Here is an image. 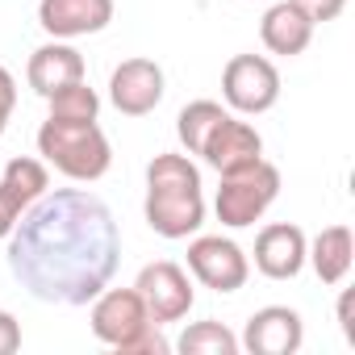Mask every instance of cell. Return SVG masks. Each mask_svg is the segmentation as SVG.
Listing matches in <instances>:
<instances>
[{
    "mask_svg": "<svg viewBox=\"0 0 355 355\" xmlns=\"http://www.w3.org/2000/svg\"><path fill=\"white\" fill-rule=\"evenodd\" d=\"M38 155L63 171L67 180H80V184H92L113 167V146L105 138V130L96 121H59V117H46L42 130H38Z\"/></svg>",
    "mask_w": 355,
    "mask_h": 355,
    "instance_id": "obj_3",
    "label": "cell"
},
{
    "mask_svg": "<svg viewBox=\"0 0 355 355\" xmlns=\"http://www.w3.org/2000/svg\"><path fill=\"white\" fill-rule=\"evenodd\" d=\"M121 259V230L109 205L84 189L42 193L9 234V272L51 305H88L109 288Z\"/></svg>",
    "mask_w": 355,
    "mask_h": 355,
    "instance_id": "obj_1",
    "label": "cell"
},
{
    "mask_svg": "<svg viewBox=\"0 0 355 355\" xmlns=\"http://www.w3.org/2000/svg\"><path fill=\"white\" fill-rule=\"evenodd\" d=\"M226 117H230V109H222L218 101H193V105L180 109V117H175V134H180V142H184L189 155H201L205 142H209V134Z\"/></svg>",
    "mask_w": 355,
    "mask_h": 355,
    "instance_id": "obj_18",
    "label": "cell"
},
{
    "mask_svg": "<svg viewBox=\"0 0 355 355\" xmlns=\"http://www.w3.org/2000/svg\"><path fill=\"white\" fill-rule=\"evenodd\" d=\"M276 197H280V167L268 163V159H255L251 167L222 175V189H218L214 209H218L222 226L247 230V226H255L272 209Z\"/></svg>",
    "mask_w": 355,
    "mask_h": 355,
    "instance_id": "obj_4",
    "label": "cell"
},
{
    "mask_svg": "<svg viewBox=\"0 0 355 355\" xmlns=\"http://www.w3.org/2000/svg\"><path fill=\"white\" fill-rule=\"evenodd\" d=\"M117 351H121V355H167V351H171V343H167V338L159 334V326L150 322L146 330H138V334H134L130 343H121Z\"/></svg>",
    "mask_w": 355,
    "mask_h": 355,
    "instance_id": "obj_21",
    "label": "cell"
},
{
    "mask_svg": "<svg viewBox=\"0 0 355 355\" xmlns=\"http://www.w3.org/2000/svg\"><path fill=\"white\" fill-rule=\"evenodd\" d=\"M46 101H51V117H59V121H96V113H101V96L88 88V80H76Z\"/></svg>",
    "mask_w": 355,
    "mask_h": 355,
    "instance_id": "obj_20",
    "label": "cell"
},
{
    "mask_svg": "<svg viewBox=\"0 0 355 355\" xmlns=\"http://www.w3.org/2000/svg\"><path fill=\"white\" fill-rule=\"evenodd\" d=\"M259 38H263V46H268L272 55L293 59V55H301V51L313 42V21L293 5V0H280V5H272V9L263 13Z\"/></svg>",
    "mask_w": 355,
    "mask_h": 355,
    "instance_id": "obj_15",
    "label": "cell"
},
{
    "mask_svg": "<svg viewBox=\"0 0 355 355\" xmlns=\"http://www.w3.org/2000/svg\"><path fill=\"white\" fill-rule=\"evenodd\" d=\"M21 347V326L9 309H0V355H13Z\"/></svg>",
    "mask_w": 355,
    "mask_h": 355,
    "instance_id": "obj_24",
    "label": "cell"
},
{
    "mask_svg": "<svg viewBox=\"0 0 355 355\" xmlns=\"http://www.w3.org/2000/svg\"><path fill=\"white\" fill-rule=\"evenodd\" d=\"M109 101L125 117H146L163 101V67L155 59H125L109 76Z\"/></svg>",
    "mask_w": 355,
    "mask_h": 355,
    "instance_id": "obj_9",
    "label": "cell"
},
{
    "mask_svg": "<svg viewBox=\"0 0 355 355\" xmlns=\"http://www.w3.org/2000/svg\"><path fill=\"white\" fill-rule=\"evenodd\" d=\"M189 272L214 293H239L251 276V259L243 255V247L234 239L201 234L189 243Z\"/></svg>",
    "mask_w": 355,
    "mask_h": 355,
    "instance_id": "obj_7",
    "label": "cell"
},
{
    "mask_svg": "<svg viewBox=\"0 0 355 355\" xmlns=\"http://www.w3.org/2000/svg\"><path fill=\"white\" fill-rule=\"evenodd\" d=\"M305 259L313 263L318 280L322 284H343L351 263H355V239L347 226H326L309 247H305Z\"/></svg>",
    "mask_w": 355,
    "mask_h": 355,
    "instance_id": "obj_16",
    "label": "cell"
},
{
    "mask_svg": "<svg viewBox=\"0 0 355 355\" xmlns=\"http://www.w3.org/2000/svg\"><path fill=\"white\" fill-rule=\"evenodd\" d=\"M351 301H355V293L347 288V293L338 297V326H343V338L355 347V318H351Z\"/></svg>",
    "mask_w": 355,
    "mask_h": 355,
    "instance_id": "obj_26",
    "label": "cell"
},
{
    "mask_svg": "<svg viewBox=\"0 0 355 355\" xmlns=\"http://www.w3.org/2000/svg\"><path fill=\"white\" fill-rule=\"evenodd\" d=\"M134 288H138V297H142V305H146V313H150L155 326H167V322L189 318V309H193V301H197L189 272H184L180 263H171V259L146 263V268L138 272Z\"/></svg>",
    "mask_w": 355,
    "mask_h": 355,
    "instance_id": "obj_6",
    "label": "cell"
},
{
    "mask_svg": "<svg viewBox=\"0 0 355 355\" xmlns=\"http://www.w3.org/2000/svg\"><path fill=\"white\" fill-rule=\"evenodd\" d=\"M222 96L234 113L259 117L280 101V71L263 55H234L222 71Z\"/></svg>",
    "mask_w": 355,
    "mask_h": 355,
    "instance_id": "obj_5",
    "label": "cell"
},
{
    "mask_svg": "<svg viewBox=\"0 0 355 355\" xmlns=\"http://www.w3.org/2000/svg\"><path fill=\"white\" fill-rule=\"evenodd\" d=\"M305 247H309V239H305L301 226H293V222H272V226H263L259 239H255V268H259L268 280H293V276H301V268H305Z\"/></svg>",
    "mask_w": 355,
    "mask_h": 355,
    "instance_id": "obj_13",
    "label": "cell"
},
{
    "mask_svg": "<svg viewBox=\"0 0 355 355\" xmlns=\"http://www.w3.org/2000/svg\"><path fill=\"white\" fill-rule=\"evenodd\" d=\"M26 80L38 96H55L59 88L84 80V55L71 46V42H46L30 55V67H26Z\"/></svg>",
    "mask_w": 355,
    "mask_h": 355,
    "instance_id": "obj_14",
    "label": "cell"
},
{
    "mask_svg": "<svg viewBox=\"0 0 355 355\" xmlns=\"http://www.w3.org/2000/svg\"><path fill=\"white\" fill-rule=\"evenodd\" d=\"M146 326H150V313H146L138 288H101L92 297V334L105 347L117 351L121 343H130Z\"/></svg>",
    "mask_w": 355,
    "mask_h": 355,
    "instance_id": "obj_8",
    "label": "cell"
},
{
    "mask_svg": "<svg viewBox=\"0 0 355 355\" xmlns=\"http://www.w3.org/2000/svg\"><path fill=\"white\" fill-rule=\"evenodd\" d=\"M201 159L218 171V175H230V171H243L251 167L255 159H263V138L251 121H239L234 113L226 121H218V130L209 134Z\"/></svg>",
    "mask_w": 355,
    "mask_h": 355,
    "instance_id": "obj_12",
    "label": "cell"
},
{
    "mask_svg": "<svg viewBox=\"0 0 355 355\" xmlns=\"http://www.w3.org/2000/svg\"><path fill=\"white\" fill-rule=\"evenodd\" d=\"M146 226L159 239H189L205 226L201 171L189 155H155L146 167Z\"/></svg>",
    "mask_w": 355,
    "mask_h": 355,
    "instance_id": "obj_2",
    "label": "cell"
},
{
    "mask_svg": "<svg viewBox=\"0 0 355 355\" xmlns=\"http://www.w3.org/2000/svg\"><path fill=\"white\" fill-rule=\"evenodd\" d=\"M113 21V0H38V26L59 38H88Z\"/></svg>",
    "mask_w": 355,
    "mask_h": 355,
    "instance_id": "obj_10",
    "label": "cell"
},
{
    "mask_svg": "<svg viewBox=\"0 0 355 355\" xmlns=\"http://www.w3.org/2000/svg\"><path fill=\"white\" fill-rule=\"evenodd\" d=\"M21 214H26V209H21L9 193H0V239H9V234H13V226H17Z\"/></svg>",
    "mask_w": 355,
    "mask_h": 355,
    "instance_id": "obj_25",
    "label": "cell"
},
{
    "mask_svg": "<svg viewBox=\"0 0 355 355\" xmlns=\"http://www.w3.org/2000/svg\"><path fill=\"white\" fill-rule=\"evenodd\" d=\"M293 5H297L313 26H322V21H334V17L347 9V0H293Z\"/></svg>",
    "mask_w": 355,
    "mask_h": 355,
    "instance_id": "obj_22",
    "label": "cell"
},
{
    "mask_svg": "<svg viewBox=\"0 0 355 355\" xmlns=\"http://www.w3.org/2000/svg\"><path fill=\"white\" fill-rule=\"evenodd\" d=\"M301 343H305L301 313L288 305H268V309L251 313L239 347H247L251 355H293V351H301Z\"/></svg>",
    "mask_w": 355,
    "mask_h": 355,
    "instance_id": "obj_11",
    "label": "cell"
},
{
    "mask_svg": "<svg viewBox=\"0 0 355 355\" xmlns=\"http://www.w3.org/2000/svg\"><path fill=\"white\" fill-rule=\"evenodd\" d=\"M13 109H17V80H13V71L5 63H0V134L9 130Z\"/></svg>",
    "mask_w": 355,
    "mask_h": 355,
    "instance_id": "obj_23",
    "label": "cell"
},
{
    "mask_svg": "<svg viewBox=\"0 0 355 355\" xmlns=\"http://www.w3.org/2000/svg\"><path fill=\"white\" fill-rule=\"evenodd\" d=\"M46 189H51V175H46V163L42 159L17 155V159L5 163V171H0V193H9L21 209H30Z\"/></svg>",
    "mask_w": 355,
    "mask_h": 355,
    "instance_id": "obj_17",
    "label": "cell"
},
{
    "mask_svg": "<svg viewBox=\"0 0 355 355\" xmlns=\"http://www.w3.org/2000/svg\"><path fill=\"white\" fill-rule=\"evenodd\" d=\"M175 347L184 355H239V338L222 322H193Z\"/></svg>",
    "mask_w": 355,
    "mask_h": 355,
    "instance_id": "obj_19",
    "label": "cell"
}]
</instances>
